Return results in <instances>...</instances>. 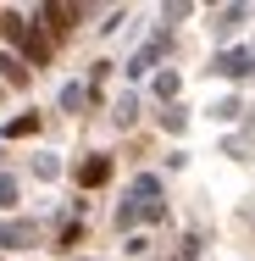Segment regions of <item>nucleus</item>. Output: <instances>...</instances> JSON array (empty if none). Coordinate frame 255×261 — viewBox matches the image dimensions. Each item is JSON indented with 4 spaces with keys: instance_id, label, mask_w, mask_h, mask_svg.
Wrapping results in <instances>:
<instances>
[{
    "instance_id": "4",
    "label": "nucleus",
    "mask_w": 255,
    "mask_h": 261,
    "mask_svg": "<svg viewBox=\"0 0 255 261\" xmlns=\"http://www.w3.org/2000/svg\"><path fill=\"white\" fill-rule=\"evenodd\" d=\"M22 50H28V61H50V39L45 34H22Z\"/></svg>"
},
{
    "instance_id": "7",
    "label": "nucleus",
    "mask_w": 255,
    "mask_h": 261,
    "mask_svg": "<svg viewBox=\"0 0 255 261\" xmlns=\"http://www.w3.org/2000/svg\"><path fill=\"white\" fill-rule=\"evenodd\" d=\"M0 28H6V39H22V34H28V22H22L17 11H6V17H0Z\"/></svg>"
},
{
    "instance_id": "8",
    "label": "nucleus",
    "mask_w": 255,
    "mask_h": 261,
    "mask_svg": "<svg viewBox=\"0 0 255 261\" xmlns=\"http://www.w3.org/2000/svg\"><path fill=\"white\" fill-rule=\"evenodd\" d=\"M83 100H89V89H83V84H72V89H61V106H67V111H78Z\"/></svg>"
},
{
    "instance_id": "2",
    "label": "nucleus",
    "mask_w": 255,
    "mask_h": 261,
    "mask_svg": "<svg viewBox=\"0 0 255 261\" xmlns=\"http://www.w3.org/2000/svg\"><path fill=\"white\" fill-rule=\"evenodd\" d=\"M105 178H111V161L105 156H89L83 167H78V184H83V189H95V184H105Z\"/></svg>"
},
{
    "instance_id": "1",
    "label": "nucleus",
    "mask_w": 255,
    "mask_h": 261,
    "mask_svg": "<svg viewBox=\"0 0 255 261\" xmlns=\"http://www.w3.org/2000/svg\"><path fill=\"white\" fill-rule=\"evenodd\" d=\"M34 239H39L34 222H6V228H0V245H11V250H28Z\"/></svg>"
},
{
    "instance_id": "5",
    "label": "nucleus",
    "mask_w": 255,
    "mask_h": 261,
    "mask_svg": "<svg viewBox=\"0 0 255 261\" xmlns=\"http://www.w3.org/2000/svg\"><path fill=\"white\" fill-rule=\"evenodd\" d=\"M34 128H39V117H34V111H28V117H17V122H11V128H6V139H28V134H34Z\"/></svg>"
},
{
    "instance_id": "3",
    "label": "nucleus",
    "mask_w": 255,
    "mask_h": 261,
    "mask_svg": "<svg viewBox=\"0 0 255 261\" xmlns=\"http://www.w3.org/2000/svg\"><path fill=\"white\" fill-rule=\"evenodd\" d=\"M0 84L22 89V84H28V61H22V56H0Z\"/></svg>"
},
{
    "instance_id": "9",
    "label": "nucleus",
    "mask_w": 255,
    "mask_h": 261,
    "mask_svg": "<svg viewBox=\"0 0 255 261\" xmlns=\"http://www.w3.org/2000/svg\"><path fill=\"white\" fill-rule=\"evenodd\" d=\"M11 200H17V184H11V178H0V206H11Z\"/></svg>"
},
{
    "instance_id": "6",
    "label": "nucleus",
    "mask_w": 255,
    "mask_h": 261,
    "mask_svg": "<svg viewBox=\"0 0 255 261\" xmlns=\"http://www.w3.org/2000/svg\"><path fill=\"white\" fill-rule=\"evenodd\" d=\"M216 67H222V72H233V78H239V72H250V56H244V50H233V56H222V61H216Z\"/></svg>"
}]
</instances>
